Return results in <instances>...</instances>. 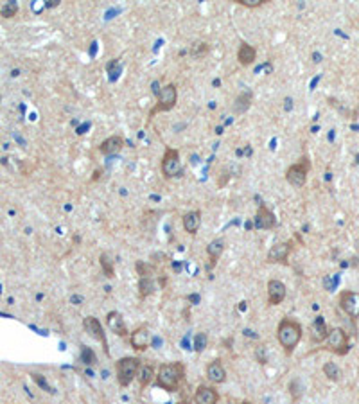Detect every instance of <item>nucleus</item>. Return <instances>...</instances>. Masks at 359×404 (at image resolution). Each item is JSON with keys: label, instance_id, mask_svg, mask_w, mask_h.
I'll return each mask as SVG.
<instances>
[{"label": "nucleus", "instance_id": "nucleus-18", "mask_svg": "<svg viewBox=\"0 0 359 404\" xmlns=\"http://www.w3.org/2000/svg\"><path fill=\"white\" fill-rule=\"evenodd\" d=\"M182 223H183V228H185V232L187 234H190V235L198 234L199 227H201V211L187 212V214L182 217Z\"/></svg>", "mask_w": 359, "mask_h": 404}, {"label": "nucleus", "instance_id": "nucleus-16", "mask_svg": "<svg viewBox=\"0 0 359 404\" xmlns=\"http://www.w3.org/2000/svg\"><path fill=\"white\" fill-rule=\"evenodd\" d=\"M207 379L214 384H221V383L227 381V368L219 360L210 361L207 365Z\"/></svg>", "mask_w": 359, "mask_h": 404}, {"label": "nucleus", "instance_id": "nucleus-21", "mask_svg": "<svg viewBox=\"0 0 359 404\" xmlns=\"http://www.w3.org/2000/svg\"><path fill=\"white\" fill-rule=\"evenodd\" d=\"M223 252H225V241H223V239H214V241H210L209 246H207V257H209V260H210V268L219 260Z\"/></svg>", "mask_w": 359, "mask_h": 404}, {"label": "nucleus", "instance_id": "nucleus-13", "mask_svg": "<svg viewBox=\"0 0 359 404\" xmlns=\"http://www.w3.org/2000/svg\"><path fill=\"white\" fill-rule=\"evenodd\" d=\"M194 404H219V392L214 386L199 384L194 392Z\"/></svg>", "mask_w": 359, "mask_h": 404}, {"label": "nucleus", "instance_id": "nucleus-26", "mask_svg": "<svg viewBox=\"0 0 359 404\" xmlns=\"http://www.w3.org/2000/svg\"><path fill=\"white\" fill-rule=\"evenodd\" d=\"M153 289H155V286L151 282V278H140V297L142 298L153 293Z\"/></svg>", "mask_w": 359, "mask_h": 404}, {"label": "nucleus", "instance_id": "nucleus-15", "mask_svg": "<svg viewBox=\"0 0 359 404\" xmlns=\"http://www.w3.org/2000/svg\"><path fill=\"white\" fill-rule=\"evenodd\" d=\"M255 227L259 230H273L276 227V217L275 214L268 209L266 205H260L255 214Z\"/></svg>", "mask_w": 359, "mask_h": 404}, {"label": "nucleus", "instance_id": "nucleus-20", "mask_svg": "<svg viewBox=\"0 0 359 404\" xmlns=\"http://www.w3.org/2000/svg\"><path fill=\"white\" fill-rule=\"evenodd\" d=\"M255 60H257V50H255L253 45L241 43V47H239V50H237L239 63H241L243 66H250V65H253Z\"/></svg>", "mask_w": 359, "mask_h": 404}, {"label": "nucleus", "instance_id": "nucleus-30", "mask_svg": "<svg viewBox=\"0 0 359 404\" xmlns=\"http://www.w3.org/2000/svg\"><path fill=\"white\" fill-rule=\"evenodd\" d=\"M18 11V6L15 4V2H9L7 6H4L2 7V17H6V18H11V17H15V13Z\"/></svg>", "mask_w": 359, "mask_h": 404}, {"label": "nucleus", "instance_id": "nucleus-14", "mask_svg": "<svg viewBox=\"0 0 359 404\" xmlns=\"http://www.w3.org/2000/svg\"><path fill=\"white\" fill-rule=\"evenodd\" d=\"M105 320L111 332H115L117 336H121V338H127V334H129V332H127V325L119 311H110V313L106 315Z\"/></svg>", "mask_w": 359, "mask_h": 404}, {"label": "nucleus", "instance_id": "nucleus-25", "mask_svg": "<svg viewBox=\"0 0 359 404\" xmlns=\"http://www.w3.org/2000/svg\"><path fill=\"white\" fill-rule=\"evenodd\" d=\"M323 374H325L327 379H331V381H339V377H341L339 366H338L336 363H332V361H327L325 365H323Z\"/></svg>", "mask_w": 359, "mask_h": 404}, {"label": "nucleus", "instance_id": "nucleus-10", "mask_svg": "<svg viewBox=\"0 0 359 404\" xmlns=\"http://www.w3.org/2000/svg\"><path fill=\"white\" fill-rule=\"evenodd\" d=\"M151 343V332L148 329V325H138L135 331L129 334V345H131L133 350L137 352H144L148 350Z\"/></svg>", "mask_w": 359, "mask_h": 404}, {"label": "nucleus", "instance_id": "nucleus-22", "mask_svg": "<svg viewBox=\"0 0 359 404\" xmlns=\"http://www.w3.org/2000/svg\"><path fill=\"white\" fill-rule=\"evenodd\" d=\"M252 99H253L252 92H243V94H239L237 97H235V101H233V106H232L233 113H235V115L244 113V111L252 106Z\"/></svg>", "mask_w": 359, "mask_h": 404}, {"label": "nucleus", "instance_id": "nucleus-3", "mask_svg": "<svg viewBox=\"0 0 359 404\" xmlns=\"http://www.w3.org/2000/svg\"><path fill=\"white\" fill-rule=\"evenodd\" d=\"M140 368H142V363H140L138 358H133V356L121 358V360L115 363V376H117L119 386H122V388L129 386V384L138 377Z\"/></svg>", "mask_w": 359, "mask_h": 404}, {"label": "nucleus", "instance_id": "nucleus-28", "mask_svg": "<svg viewBox=\"0 0 359 404\" xmlns=\"http://www.w3.org/2000/svg\"><path fill=\"white\" fill-rule=\"evenodd\" d=\"M81 358H83V361L86 363V365H95L97 363V358H95V354H94V350L90 349V347H81Z\"/></svg>", "mask_w": 359, "mask_h": 404}, {"label": "nucleus", "instance_id": "nucleus-17", "mask_svg": "<svg viewBox=\"0 0 359 404\" xmlns=\"http://www.w3.org/2000/svg\"><path fill=\"white\" fill-rule=\"evenodd\" d=\"M122 146H124V139L121 135H111V137H108L106 140L101 142L99 151L103 155H115V153H119L122 149Z\"/></svg>", "mask_w": 359, "mask_h": 404}, {"label": "nucleus", "instance_id": "nucleus-1", "mask_svg": "<svg viewBox=\"0 0 359 404\" xmlns=\"http://www.w3.org/2000/svg\"><path fill=\"white\" fill-rule=\"evenodd\" d=\"M302 334H304V329L300 325L298 321L289 318V316H284L280 321H278V327H276V340L280 347L284 349L286 356H291L295 352V349L298 347L300 340H302Z\"/></svg>", "mask_w": 359, "mask_h": 404}, {"label": "nucleus", "instance_id": "nucleus-24", "mask_svg": "<svg viewBox=\"0 0 359 404\" xmlns=\"http://www.w3.org/2000/svg\"><path fill=\"white\" fill-rule=\"evenodd\" d=\"M155 377H156L155 368H153L151 365L142 366V368H140V372H138V379H140V386H142V388H146L148 384H151Z\"/></svg>", "mask_w": 359, "mask_h": 404}, {"label": "nucleus", "instance_id": "nucleus-8", "mask_svg": "<svg viewBox=\"0 0 359 404\" xmlns=\"http://www.w3.org/2000/svg\"><path fill=\"white\" fill-rule=\"evenodd\" d=\"M83 327H84V331H86V334H90L95 341H99V343L103 345V349H105L106 356H110V349H108V338H106L105 327H103V323L99 321V318H95V316H86V318L83 320Z\"/></svg>", "mask_w": 359, "mask_h": 404}, {"label": "nucleus", "instance_id": "nucleus-9", "mask_svg": "<svg viewBox=\"0 0 359 404\" xmlns=\"http://www.w3.org/2000/svg\"><path fill=\"white\" fill-rule=\"evenodd\" d=\"M338 304L343 309V313L352 318V320H358L359 318V293L358 291H341L339 293V298H338Z\"/></svg>", "mask_w": 359, "mask_h": 404}, {"label": "nucleus", "instance_id": "nucleus-7", "mask_svg": "<svg viewBox=\"0 0 359 404\" xmlns=\"http://www.w3.org/2000/svg\"><path fill=\"white\" fill-rule=\"evenodd\" d=\"M309 169H311V166H309V160H307V158H302L300 162H296V164H293V166H289L286 171L287 183L296 189L304 187L305 182H307Z\"/></svg>", "mask_w": 359, "mask_h": 404}, {"label": "nucleus", "instance_id": "nucleus-19", "mask_svg": "<svg viewBox=\"0 0 359 404\" xmlns=\"http://www.w3.org/2000/svg\"><path fill=\"white\" fill-rule=\"evenodd\" d=\"M327 334H329V327H327L323 316H316V320L313 321V327H311V338L315 343H321L325 341Z\"/></svg>", "mask_w": 359, "mask_h": 404}, {"label": "nucleus", "instance_id": "nucleus-12", "mask_svg": "<svg viewBox=\"0 0 359 404\" xmlns=\"http://www.w3.org/2000/svg\"><path fill=\"white\" fill-rule=\"evenodd\" d=\"M291 254V243H275L266 255V262L270 264H286Z\"/></svg>", "mask_w": 359, "mask_h": 404}, {"label": "nucleus", "instance_id": "nucleus-4", "mask_svg": "<svg viewBox=\"0 0 359 404\" xmlns=\"http://www.w3.org/2000/svg\"><path fill=\"white\" fill-rule=\"evenodd\" d=\"M178 103V86L174 83H167L162 86V90L156 95V105L149 111V117H155L162 111H171Z\"/></svg>", "mask_w": 359, "mask_h": 404}, {"label": "nucleus", "instance_id": "nucleus-2", "mask_svg": "<svg viewBox=\"0 0 359 404\" xmlns=\"http://www.w3.org/2000/svg\"><path fill=\"white\" fill-rule=\"evenodd\" d=\"M185 377V366L180 361L162 363L156 372V386L166 392H176Z\"/></svg>", "mask_w": 359, "mask_h": 404}, {"label": "nucleus", "instance_id": "nucleus-6", "mask_svg": "<svg viewBox=\"0 0 359 404\" xmlns=\"http://www.w3.org/2000/svg\"><path fill=\"white\" fill-rule=\"evenodd\" d=\"M325 349L334 352L338 356L347 354L350 350V345H348V334L343 331L341 327H334V329H329V334L325 338Z\"/></svg>", "mask_w": 359, "mask_h": 404}, {"label": "nucleus", "instance_id": "nucleus-31", "mask_svg": "<svg viewBox=\"0 0 359 404\" xmlns=\"http://www.w3.org/2000/svg\"><path fill=\"white\" fill-rule=\"evenodd\" d=\"M356 252H358V254H359V237L356 239Z\"/></svg>", "mask_w": 359, "mask_h": 404}, {"label": "nucleus", "instance_id": "nucleus-27", "mask_svg": "<svg viewBox=\"0 0 359 404\" xmlns=\"http://www.w3.org/2000/svg\"><path fill=\"white\" fill-rule=\"evenodd\" d=\"M207 341H209V338H207L205 332L196 334V338H194V350H196V352H203L205 347H207Z\"/></svg>", "mask_w": 359, "mask_h": 404}, {"label": "nucleus", "instance_id": "nucleus-11", "mask_svg": "<svg viewBox=\"0 0 359 404\" xmlns=\"http://www.w3.org/2000/svg\"><path fill=\"white\" fill-rule=\"evenodd\" d=\"M287 289L286 284L278 278H270L268 280V304L270 305H280L286 300Z\"/></svg>", "mask_w": 359, "mask_h": 404}, {"label": "nucleus", "instance_id": "nucleus-23", "mask_svg": "<svg viewBox=\"0 0 359 404\" xmlns=\"http://www.w3.org/2000/svg\"><path fill=\"white\" fill-rule=\"evenodd\" d=\"M99 264L101 268H103V273H105L106 277L108 278L115 277V266H113V260H111L108 252H103V254L99 255Z\"/></svg>", "mask_w": 359, "mask_h": 404}, {"label": "nucleus", "instance_id": "nucleus-5", "mask_svg": "<svg viewBox=\"0 0 359 404\" xmlns=\"http://www.w3.org/2000/svg\"><path fill=\"white\" fill-rule=\"evenodd\" d=\"M160 169L166 180H172V178L182 176L183 166H182V160H180V151L174 149V148H166L164 155H162Z\"/></svg>", "mask_w": 359, "mask_h": 404}, {"label": "nucleus", "instance_id": "nucleus-32", "mask_svg": "<svg viewBox=\"0 0 359 404\" xmlns=\"http://www.w3.org/2000/svg\"><path fill=\"white\" fill-rule=\"evenodd\" d=\"M241 404H252V403H248V401H244V403H241Z\"/></svg>", "mask_w": 359, "mask_h": 404}, {"label": "nucleus", "instance_id": "nucleus-29", "mask_svg": "<svg viewBox=\"0 0 359 404\" xmlns=\"http://www.w3.org/2000/svg\"><path fill=\"white\" fill-rule=\"evenodd\" d=\"M239 6L248 7V9H253V7H260L262 4H266V0H235Z\"/></svg>", "mask_w": 359, "mask_h": 404}]
</instances>
